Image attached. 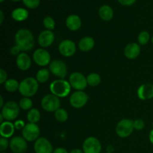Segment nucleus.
<instances>
[{
	"instance_id": "obj_1",
	"label": "nucleus",
	"mask_w": 153,
	"mask_h": 153,
	"mask_svg": "<svg viewBox=\"0 0 153 153\" xmlns=\"http://www.w3.org/2000/svg\"><path fill=\"white\" fill-rule=\"evenodd\" d=\"M15 44L22 52H28L34 48L35 41L31 31L26 28H21L15 34Z\"/></svg>"
},
{
	"instance_id": "obj_2",
	"label": "nucleus",
	"mask_w": 153,
	"mask_h": 153,
	"mask_svg": "<svg viewBox=\"0 0 153 153\" xmlns=\"http://www.w3.org/2000/svg\"><path fill=\"white\" fill-rule=\"evenodd\" d=\"M39 82L33 77H28L19 83V92L24 97H34L39 88Z\"/></svg>"
},
{
	"instance_id": "obj_3",
	"label": "nucleus",
	"mask_w": 153,
	"mask_h": 153,
	"mask_svg": "<svg viewBox=\"0 0 153 153\" xmlns=\"http://www.w3.org/2000/svg\"><path fill=\"white\" fill-rule=\"evenodd\" d=\"M71 88L70 82L61 79L53 81L49 85L51 93L59 98L68 96L71 91Z\"/></svg>"
},
{
	"instance_id": "obj_4",
	"label": "nucleus",
	"mask_w": 153,
	"mask_h": 153,
	"mask_svg": "<svg viewBox=\"0 0 153 153\" xmlns=\"http://www.w3.org/2000/svg\"><path fill=\"white\" fill-rule=\"evenodd\" d=\"M1 114L7 121L14 120L19 114V105L14 101H9L1 108Z\"/></svg>"
},
{
	"instance_id": "obj_5",
	"label": "nucleus",
	"mask_w": 153,
	"mask_h": 153,
	"mask_svg": "<svg viewBox=\"0 0 153 153\" xmlns=\"http://www.w3.org/2000/svg\"><path fill=\"white\" fill-rule=\"evenodd\" d=\"M41 106L43 110L48 112H55L61 106L59 97L54 94H47L43 97L41 100Z\"/></svg>"
},
{
	"instance_id": "obj_6",
	"label": "nucleus",
	"mask_w": 153,
	"mask_h": 153,
	"mask_svg": "<svg viewBox=\"0 0 153 153\" xmlns=\"http://www.w3.org/2000/svg\"><path fill=\"white\" fill-rule=\"evenodd\" d=\"M134 129V121L129 119L121 120L116 126L117 134L122 138L131 135Z\"/></svg>"
},
{
	"instance_id": "obj_7",
	"label": "nucleus",
	"mask_w": 153,
	"mask_h": 153,
	"mask_svg": "<svg viewBox=\"0 0 153 153\" xmlns=\"http://www.w3.org/2000/svg\"><path fill=\"white\" fill-rule=\"evenodd\" d=\"M69 82L72 88L76 91H83L88 86L87 78L79 72H74L70 75Z\"/></svg>"
},
{
	"instance_id": "obj_8",
	"label": "nucleus",
	"mask_w": 153,
	"mask_h": 153,
	"mask_svg": "<svg viewBox=\"0 0 153 153\" xmlns=\"http://www.w3.org/2000/svg\"><path fill=\"white\" fill-rule=\"evenodd\" d=\"M49 71L56 77L64 79L67 74V67L61 60H54L49 64Z\"/></svg>"
},
{
	"instance_id": "obj_9",
	"label": "nucleus",
	"mask_w": 153,
	"mask_h": 153,
	"mask_svg": "<svg viewBox=\"0 0 153 153\" xmlns=\"http://www.w3.org/2000/svg\"><path fill=\"white\" fill-rule=\"evenodd\" d=\"M40 130L38 126L34 123H30L25 126L22 130V135L27 141H34L39 138Z\"/></svg>"
},
{
	"instance_id": "obj_10",
	"label": "nucleus",
	"mask_w": 153,
	"mask_h": 153,
	"mask_svg": "<svg viewBox=\"0 0 153 153\" xmlns=\"http://www.w3.org/2000/svg\"><path fill=\"white\" fill-rule=\"evenodd\" d=\"M88 99V96L83 91H76L70 96V103L75 108H81L87 104Z\"/></svg>"
},
{
	"instance_id": "obj_11",
	"label": "nucleus",
	"mask_w": 153,
	"mask_h": 153,
	"mask_svg": "<svg viewBox=\"0 0 153 153\" xmlns=\"http://www.w3.org/2000/svg\"><path fill=\"white\" fill-rule=\"evenodd\" d=\"M84 153H100L102 151V144L100 140L95 137H89L83 143Z\"/></svg>"
},
{
	"instance_id": "obj_12",
	"label": "nucleus",
	"mask_w": 153,
	"mask_h": 153,
	"mask_svg": "<svg viewBox=\"0 0 153 153\" xmlns=\"http://www.w3.org/2000/svg\"><path fill=\"white\" fill-rule=\"evenodd\" d=\"M33 60L40 67H46L50 64L51 55L48 51L44 49H37L33 53Z\"/></svg>"
},
{
	"instance_id": "obj_13",
	"label": "nucleus",
	"mask_w": 153,
	"mask_h": 153,
	"mask_svg": "<svg viewBox=\"0 0 153 153\" xmlns=\"http://www.w3.org/2000/svg\"><path fill=\"white\" fill-rule=\"evenodd\" d=\"M27 140L23 137L15 136L10 141V150L13 153H25L28 149Z\"/></svg>"
},
{
	"instance_id": "obj_14",
	"label": "nucleus",
	"mask_w": 153,
	"mask_h": 153,
	"mask_svg": "<svg viewBox=\"0 0 153 153\" xmlns=\"http://www.w3.org/2000/svg\"><path fill=\"white\" fill-rule=\"evenodd\" d=\"M35 153H53L52 143L45 137H39L34 144Z\"/></svg>"
},
{
	"instance_id": "obj_15",
	"label": "nucleus",
	"mask_w": 153,
	"mask_h": 153,
	"mask_svg": "<svg viewBox=\"0 0 153 153\" xmlns=\"http://www.w3.org/2000/svg\"><path fill=\"white\" fill-rule=\"evenodd\" d=\"M58 50L63 56L71 57L76 53V45L73 40H64L59 44Z\"/></svg>"
},
{
	"instance_id": "obj_16",
	"label": "nucleus",
	"mask_w": 153,
	"mask_h": 153,
	"mask_svg": "<svg viewBox=\"0 0 153 153\" xmlns=\"http://www.w3.org/2000/svg\"><path fill=\"white\" fill-rule=\"evenodd\" d=\"M55 40V34L50 30H44L40 33L37 38L39 45L41 47L47 48L53 43Z\"/></svg>"
},
{
	"instance_id": "obj_17",
	"label": "nucleus",
	"mask_w": 153,
	"mask_h": 153,
	"mask_svg": "<svg viewBox=\"0 0 153 153\" xmlns=\"http://www.w3.org/2000/svg\"><path fill=\"white\" fill-rule=\"evenodd\" d=\"M137 97L140 100H148L153 98V84L146 83L140 85L137 89Z\"/></svg>"
},
{
	"instance_id": "obj_18",
	"label": "nucleus",
	"mask_w": 153,
	"mask_h": 153,
	"mask_svg": "<svg viewBox=\"0 0 153 153\" xmlns=\"http://www.w3.org/2000/svg\"><path fill=\"white\" fill-rule=\"evenodd\" d=\"M16 64L20 70H22V71L28 70L31 65V58L28 54L22 52L16 57Z\"/></svg>"
},
{
	"instance_id": "obj_19",
	"label": "nucleus",
	"mask_w": 153,
	"mask_h": 153,
	"mask_svg": "<svg viewBox=\"0 0 153 153\" xmlns=\"http://www.w3.org/2000/svg\"><path fill=\"white\" fill-rule=\"evenodd\" d=\"M140 54V47L137 43H128L124 49V55L128 59L133 60L137 58Z\"/></svg>"
},
{
	"instance_id": "obj_20",
	"label": "nucleus",
	"mask_w": 153,
	"mask_h": 153,
	"mask_svg": "<svg viewBox=\"0 0 153 153\" xmlns=\"http://www.w3.org/2000/svg\"><path fill=\"white\" fill-rule=\"evenodd\" d=\"M14 124L12 123L10 121H4L0 126V134L1 137L4 138L10 137L14 133Z\"/></svg>"
},
{
	"instance_id": "obj_21",
	"label": "nucleus",
	"mask_w": 153,
	"mask_h": 153,
	"mask_svg": "<svg viewBox=\"0 0 153 153\" xmlns=\"http://www.w3.org/2000/svg\"><path fill=\"white\" fill-rule=\"evenodd\" d=\"M66 25L70 31H77L82 26V20L77 15H70L66 19Z\"/></svg>"
},
{
	"instance_id": "obj_22",
	"label": "nucleus",
	"mask_w": 153,
	"mask_h": 153,
	"mask_svg": "<svg viewBox=\"0 0 153 153\" xmlns=\"http://www.w3.org/2000/svg\"><path fill=\"white\" fill-rule=\"evenodd\" d=\"M95 45V41L91 37H85L79 42V48L82 52H89Z\"/></svg>"
},
{
	"instance_id": "obj_23",
	"label": "nucleus",
	"mask_w": 153,
	"mask_h": 153,
	"mask_svg": "<svg viewBox=\"0 0 153 153\" xmlns=\"http://www.w3.org/2000/svg\"><path fill=\"white\" fill-rule=\"evenodd\" d=\"M100 18L105 21H110L114 16V10L109 5H102L99 10Z\"/></svg>"
},
{
	"instance_id": "obj_24",
	"label": "nucleus",
	"mask_w": 153,
	"mask_h": 153,
	"mask_svg": "<svg viewBox=\"0 0 153 153\" xmlns=\"http://www.w3.org/2000/svg\"><path fill=\"white\" fill-rule=\"evenodd\" d=\"M11 16L14 20L18 21V22H22V21L25 20L28 16V11L24 8L18 7V8L14 9L12 11Z\"/></svg>"
},
{
	"instance_id": "obj_25",
	"label": "nucleus",
	"mask_w": 153,
	"mask_h": 153,
	"mask_svg": "<svg viewBox=\"0 0 153 153\" xmlns=\"http://www.w3.org/2000/svg\"><path fill=\"white\" fill-rule=\"evenodd\" d=\"M40 117H41V115L37 108H31V110L28 111L27 114V119L30 123L37 124V123L40 121Z\"/></svg>"
},
{
	"instance_id": "obj_26",
	"label": "nucleus",
	"mask_w": 153,
	"mask_h": 153,
	"mask_svg": "<svg viewBox=\"0 0 153 153\" xmlns=\"http://www.w3.org/2000/svg\"><path fill=\"white\" fill-rule=\"evenodd\" d=\"M49 75L50 71L48 69H41L38 70V72L36 74V79L39 83H46L49 79Z\"/></svg>"
},
{
	"instance_id": "obj_27",
	"label": "nucleus",
	"mask_w": 153,
	"mask_h": 153,
	"mask_svg": "<svg viewBox=\"0 0 153 153\" xmlns=\"http://www.w3.org/2000/svg\"><path fill=\"white\" fill-rule=\"evenodd\" d=\"M4 89L10 93H13L16 91L17 90H19V83L16 80V79H7L4 84Z\"/></svg>"
},
{
	"instance_id": "obj_28",
	"label": "nucleus",
	"mask_w": 153,
	"mask_h": 153,
	"mask_svg": "<svg viewBox=\"0 0 153 153\" xmlns=\"http://www.w3.org/2000/svg\"><path fill=\"white\" fill-rule=\"evenodd\" d=\"M88 85L91 87H96L99 85L101 82V77L98 73H91L87 76Z\"/></svg>"
},
{
	"instance_id": "obj_29",
	"label": "nucleus",
	"mask_w": 153,
	"mask_h": 153,
	"mask_svg": "<svg viewBox=\"0 0 153 153\" xmlns=\"http://www.w3.org/2000/svg\"><path fill=\"white\" fill-rule=\"evenodd\" d=\"M55 117L56 120L58 121V122L64 123L67 121V119H68V113H67V111L65 109L60 108L59 109H58L55 112Z\"/></svg>"
},
{
	"instance_id": "obj_30",
	"label": "nucleus",
	"mask_w": 153,
	"mask_h": 153,
	"mask_svg": "<svg viewBox=\"0 0 153 153\" xmlns=\"http://www.w3.org/2000/svg\"><path fill=\"white\" fill-rule=\"evenodd\" d=\"M19 108H22V110H31L32 108L33 102L29 97H23L19 100Z\"/></svg>"
},
{
	"instance_id": "obj_31",
	"label": "nucleus",
	"mask_w": 153,
	"mask_h": 153,
	"mask_svg": "<svg viewBox=\"0 0 153 153\" xmlns=\"http://www.w3.org/2000/svg\"><path fill=\"white\" fill-rule=\"evenodd\" d=\"M150 39V35L149 33L146 31H143L139 34L138 37H137V41H138L140 45H146L148 43Z\"/></svg>"
},
{
	"instance_id": "obj_32",
	"label": "nucleus",
	"mask_w": 153,
	"mask_h": 153,
	"mask_svg": "<svg viewBox=\"0 0 153 153\" xmlns=\"http://www.w3.org/2000/svg\"><path fill=\"white\" fill-rule=\"evenodd\" d=\"M43 25L46 30H53L55 27V22L54 19L51 16H46L43 19Z\"/></svg>"
},
{
	"instance_id": "obj_33",
	"label": "nucleus",
	"mask_w": 153,
	"mask_h": 153,
	"mask_svg": "<svg viewBox=\"0 0 153 153\" xmlns=\"http://www.w3.org/2000/svg\"><path fill=\"white\" fill-rule=\"evenodd\" d=\"M23 4L30 9L37 8L40 4V0H22Z\"/></svg>"
},
{
	"instance_id": "obj_34",
	"label": "nucleus",
	"mask_w": 153,
	"mask_h": 153,
	"mask_svg": "<svg viewBox=\"0 0 153 153\" xmlns=\"http://www.w3.org/2000/svg\"><path fill=\"white\" fill-rule=\"evenodd\" d=\"M145 126V123L143 120L141 119H137L134 121V128L137 130V131H140L143 129Z\"/></svg>"
},
{
	"instance_id": "obj_35",
	"label": "nucleus",
	"mask_w": 153,
	"mask_h": 153,
	"mask_svg": "<svg viewBox=\"0 0 153 153\" xmlns=\"http://www.w3.org/2000/svg\"><path fill=\"white\" fill-rule=\"evenodd\" d=\"M10 143L8 142V140H7V138H4V137H1L0 139V151L1 152L5 150L7 147H8Z\"/></svg>"
},
{
	"instance_id": "obj_36",
	"label": "nucleus",
	"mask_w": 153,
	"mask_h": 153,
	"mask_svg": "<svg viewBox=\"0 0 153 153\" xmlns=\"http://www.w3.org/2000/svg\"><path fill=\"white\" fill-rule=\"evenodd\" d=\"M7 74L3 69H0V84H4L7 80Z\"/></svg>"
},
{
	"instance_id": "obj_37",
	"label": "nucleus",
	"mask_w": 153,
	"mask_h": 153,
	"mask_svg": "<svg viewBox=\"0 0 153 153\" xmlns=\"http://www.w3.org/2000/svg\"><path fill=\"white\" fill-rule=\"evenodd\" d=\"M25 122H24L23 120H16V122L14 123L15 129L22 130L24 127H25Z\"/></svg>"
},
{
	"instance_id": "obj_38",
	"label": "nucleus",
	"mask_w": 153,
	"mask_h": 153,
	"mask_svg": "<svg viewBox=\"0 0 153 153\" xmlns=\"http://www.w3.org/2000/svg\"><path fill=\"white\" fill-rule=\"evenodd\" d=\"M21 52H22L20 50V49H19L16 45H15L14 46H13V47L10 49V53L13 55H16V56H18Z\"/></svg>"
},
{
	"instance_id": "obj_39",
	"label": "nucleus",
	"mask_w": 153,
	"mask_h": 153,
	"mask_svg": "<svg viewBox=\"0 0 153 153\" xmlns=\"http://www.w3.org/2000/svg\"><path fill=\"white\" fill-rule=\"evenodd\" d=\"M120 4H123L125 6H130L134 4L136 1V0H117Z\"/></svg>"
},
{
	"instance_id": "obj_40",
	"label": "nucleus",
	"mask_w": 153,
	"mask_h": 153,
	"mask_svg": "<svg viewBox=\"0 0 153 153\" xmlns=\"http://www.w3.org/2000/svg\"><path fill=\"white\" fill-rule=\"evenodd\" d=\"M53 153H68V152H67V149H64V148L58 147L56 148V149L53 151Z\"/></svg>"
},
{
	"instance_id": "obj_41",
	"label": "nucleus",
	"mask_w": 153,
	"mask_h": 153,
	"mask_svg": "<svg viewBox=\"0 0 153 153\" xmlns=\"http://www.w3.org/2000/svg\"><path fill=\"white\" fill-rule=\"evenodd\" d=\"M3 20H4V14L2 10H0V24H2Z\"/></svg>"
},
{
	"instance_id": "obj_42",
	"label": "nucleus",
	"mask_w": 153,
	"mask_h": 153,
	"mask_svg": "<svg viewBox=\"0 0 153 153\" xmlns=\"http://www.w3.org/2000/svg\"><path fill=\"white\" fill-rule=\"evenodd\" d=\"M4 105V100H3V97L2 96H0V108H2Z\"/></svg>"
},
{
	"instance_id": "obj_43",
	"label": "nucleus",
	"mask_w": 153,
	"mask_h": 153,
	"mask_svg": "<svg viewBox=\"0 0 153 153\" xmlns=\"http://www.w3.org/2000/svg\"><path fill=\"white\" fill-rule=\"evenodd\" d=\"M70 153H84V152L83 151H82L81 149H73V150H72Z\"/></svg>"
},
{
	"instance_id": "obj_44",
	"label": "nucleus",
	"mask_w": 153,
	"mask_h": 153,
	"mask_svg": "<svg viewBox=\"0 0 153 153\" xmlns=\"http://www.w3.org/2000/svg\"><path fill=\"white\" fill-rule=\"evenodd\" d=\"M149 140L152 143V144H153V129L151 130L150 133H149Z\"/></svg>"
},
{
	"instance_id": "obj_45",
	"label": "nucleus",
	"mask_w": 153,
	"mask_h": 153,
	"mask_svg": "<svg viewBox=\"0 0 153 153\" xmlns=\"http://www.w3.org/2000/svg\"><path fill=\"white\" fill-rule=\"evenodd\" d=\"M4 119V117L2 116V114H0V123H4V121H3V120Z\"/></svg>"
},
{
	"instance_id": "obj_46",
	"label": "nucleus",
	"mask_w": 153,
	"mask_h": 153,
	"mask_svg": "<svg viewBox=\"0 0 153 153\" xmlns=\"http://www.w3.org/2000/svg\"><path fill=\"white\" fill-rule=\"evenodd\" d=\"M12 1H14V2H16V1H20V0H11Z\"/></svg>"
},
{
	"instance_id": "obj_47",
	"label": "nucleus",
	"mask_w": 153,
	"mask_h": 153,
	"mask_svg": "<svg viewBox=\"0 0 153 153\" xmlns=\"http://www.w3.org/2000/svg\"><path fill=\"white\" fill-rule=\"evenodd\" d=\"M151 41H152V44H153V36H152V39H151Z\"/></svg>"
},
{
	"instance_id": "obj_48",
	"label": "nucleus",
	"mask_w": 153,
	"mask_h": 153,
	"mask_svg": "<svg viewBox=\"0 0 153 153\" xmlns=\"http://www.w3.org/2000/svg\"><path fill=\"white\" fill-rule=\"evenodd\" d=\"M4 1V0H0V1H1V2H3Z\"/></svg>"
},
{
	"instance_id": "obj_49",
	"label": "nucleus",
	"mask_w": 153,
	"mask_h": 153,
	"mask_svg": "<svg viewBox=\"0 0 153 153\" xmlns=\"http://www.w3.org/2000/svg\"><path fill=\"white\" fill-rule=\"evenodd\" d=\"M1 153H5V152H1Z\"/></svg>"
}]
</instances>
